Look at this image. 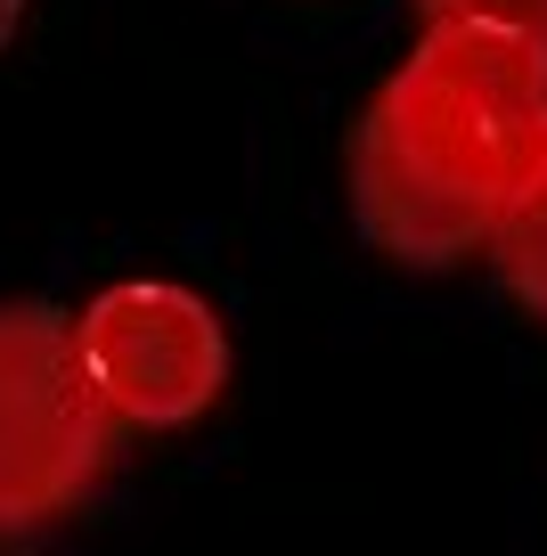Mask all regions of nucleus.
Masks as SVG:
<instances>
[{
	"label": "nucleus",
	"instance_id": "obj_4",
	"mask_svg": "<svg viewBox=\"0 0 547 556\" xmlns=\"http://www.w3.org/2000/svg\"><path fill=\"white\" fill-rule=\"evenodd\" d=\"M491 262H498V278H507V295L523 303L531 319H547V164H539V180L514 197V213L498 222Z\"/></svg>",
	"mask_w": 547,
	"mask_h": 556
},
{
	"label": "nucleus",
	"instance_id": "obj_1",
	"mask_svg": "<svg viewBox=\"0 0 547 556\" xmlns=\"http://www.w3.org/2000/svg\"><path fill=\"white\" fill-rule=\"evenodd\" d=\"M547 164V41L425 25L352 131V213L393 262L442 270L498 238Z\"/></svg>",
	"mask_w": 547,
	"mask_h": 556
},
{
	"label": "nucleus",
	"instance_id": "obj_2",
	"mask_svg": "<svg viewBox=\"0 0 547 556\" xmlns=\"http://www.w3.org/2000/svg\"><path fill=\"white\" fill-rule=\"evenodd\" d=\"M115 458V426L74 361V319L50 303H0V540H25L82 507Z\"/></svg>",
	"mask_w": 547,
	"mask_h": 556
},
{
	"label": "nucleus",
	"instance_id": "obj_3",
	"mask_svg": "<svg viewBox=\"0 0 547 556\" xmlns=\"http://www.w3.org/2000/svg\"><path fill=\"white\" fill-rule=\"evenodd\" d=\"M74 361L106 426H189L229 384V328L196 287L123 278L74 312Z\"/></svg>",
	"mask_w": 547,
	"mask_h": 556
},
{
	"label": "nucleus",
	"instance_id": "obj_5",
	"mask_svg": "<svg viewBox=\"0 0 547 556\" xmlns=\"http://www.w3.org/2000/svg\"><path fill=\"white\" fill-rule=\"evenodd\" d=\"M425 25H491V34L547 41V0H417Z\"/></svg>",
	"mask_w": 547,
	"mask_h": 556
}]
</instances>
